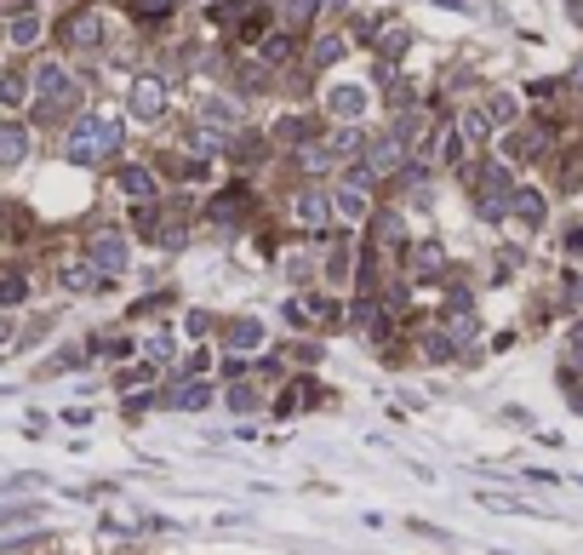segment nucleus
I'll use <instances>...</instances> for the list:
<instances>
[{"label": "nucleus", "instance_id": "nucleus-1", "mask_svg": "<svg viewBox=\"0 0 583 555\" xmlns=\"http://www.w3.org/2000/svg\"><path fill=\"white\" fill-rule=\"evenodd\" d=\"M63 155L74 166H109L120 155V120L109 115H81L74 120V132L63 138Z\"/></svg>", "mask_w": 583, "mask_h": 555}, {"label": "nucleus", "instance_id": "nucleus-2", "mask_svg": "<svg viewBox=\"0 0 583 555\" xmlns=\"http://www.w3.org/2000/svg\"><path fill=\"white\" fill-rule=\"evenodd\" d=\"M469 195H475V212H480V223H503L510 218V207H515V172L510 166H498V161H487V166H475L469 172Z\"/></svg>", "mask_w": 583, "mask_h": 555}, {"label": "nucleus", "instance_id": "nucleus-3", "mask_svg": "<svg viewBox=\"0 0 583 555\" xmlns=\"http://www.w3.org/2000/svg\"><path fill=\"white\" fill-rule=\"evenodd\" d=\"M81 104V86H74V74L63 63H40L35 69V115L40 120H58Z\"/></svg>", "mask_w": 583, "mask_h": 555}, {"label": "nucleus", "instance_id": "nucleus-4", "mask_svg": "<svg viewBox=\"0 0 583 555\" xmlns=\"http://www.w3.org/2000/svg\"><path fill=\"white\" fill-rule=\"evenodd\" d=\"M218 344H223V356H252V349L269 344V321L264 315H235V321L218 326Z\"/></svg>", "mask_w": 583, "mask_h": 555}, {"label": "nucleus", "instance_id": "nucleus-5", "mask_svg": "<svg viewBox=\"0 0 583 555\" xmlns=\"http://www.w3.org/2000/svg\"><path fill=\"white\" fill-rule=\"evenodd\" d=\"M86 264H97L104 275L132 269V241H126L120 230H97V235H86Z\"/></svg>", "mask_w": 583, "mask_h": 555}, {"label": "nucleus", "instance_id": "nucleus-6", "mask_svg": "<svg viewBox=\"0 0 583 555\" xmlns=\"http://www.w3.org/2000/svg\"><path fill=\"white\" fill-rule=\"evenodd\" d=\"M333 195L326 189H315V184H303L298 189V200H292V218H298V230H310V235H326L333 230Z\"/></svg>", "mask_w": 583, "mask_h": 555}, {"label": "nucleus", "instance_id": "nucleus-7", "mask_svg": "<svg viewBox=\"0 0 583 555\" xmlns=\"http://www.w3.org/2000/svg\"><path fill=\"white\" fill-rule=\"evenodd\" d=\"M361 166L372 172L377 184H384V178H395V172H407V143H400L395 132H389V138H377V143H366Z\"/></svg>", "mask_w": 583, "mask_h": 555}, {"label": "nucleus", "instance_id": "nucleus-8", "mask_svg": "<svg viewBox=\"0 0 583 555\" xmlns=\"http://www.w3.org/2000/svg\"><path fill=\"white\" fill-rule=\"evenodd\" d=\"M126 109H132L138 120H161L166 115V81L161 74H138L132 92H126Z\"/></svg>", "mask_w": 583, "mask_h": 555}, {"label": "nucleus", "instance_id": "nucleus-9", "mask_svg": "<svg viewBox=\"0 0 583 555\" xmlns=\"http://www.w3.org/2000/svg\"><path fill=\"white\" fill-rule=\"evenodd\" d=\"M269 384H264V378H235V384L230 390H223V407H230L235 418H252V413H264L269 407Z\"/></svg>", "mask_w": 583, "mask_h": 555}, {"label": "nucleus", "instance_id": "nucleus-10", "mask_svg": "<svg viewBox=\"0 0 583 555\" xmlns=\"http://www.w3.org/2000/svg\"><path fill=\"white\" fill-rule=\"evenodd\" d=\"M63 41L69 46H104V12H97V7H74L63 18Z\"/></svg>", "mask_w": 583, "mask_h": 555}, {"label": "nucleus", "instance_id": "nucleus-11", "mask_svg": "<svg viewBox=\"0 0 583 555\" xmlns=\"http://www.w3.org/2000/svg\"><path fill=\"white\" fill-rule=\"evenodd\" d=\"M400 264H407L412 281H441V275H446V246L441 241H418Z\"/></svg>", "mask_w": 583, "mask_h": 555}, {"label": "nucleus", "instance_id": "nucleus-12", "mask_svg": "<svg viewBox=\"0 0 583 555\" xmlns=\"http://www.w3.org/2000/svg\"><path fill=\"white\" fill-rule=\"evenodd\" d=\"M246 212H252V195H246L241 184H235V189H223V195L212 200V207H207V218L218 223V230H241Z\"/></svg>", "mask_w": 583, "mask_h": 555}, {"label": "nucleus", "instance_id": "nucleus-13", "mask_svg": "<svg viewBox=\"0 0 583 555\" xmlns=\"http://www.w3.org/2000/svg\"><path fill=\"white\" fill-rule=\"evenodd\" d=\"M544 218H549V200L544 189H515V207H510V223H521V230H544Z\"/></svg>", "mask_w": 583, "mask_h": 555}, {"label": "nucleus", "instance_id": "nucleus-14", "mask_svg": "<svg viewBox=\"0 0 583 555\" xmlns=\"http://www.w3.org/2000/svg\"><path fill=\"white\" fill-rule=\"evenodd\" d=\"M166 407H177V413H207V407H212V390L200 384V378H177V384L166 390Z\"/></svg>", "mask_w": 583, "mask_h": 555}, {"label": "nucleus", "instance_id": "nucleus-15", "mask_svg": "<svg viewBox=\"0 0 583 555\" xmlns=\"http://www.w3.org/2000/svg\"><path fill=\"white\" fill-rule=\"evenodd\" d=\"M120 195L132 207H155V172L149 166H120Z\"/></svg>", "mask_w": 583, "mask_h": 555}, {"label": "nucleus", "instance_id": "nucleus-16", "mask_svg": "<svg viewBox=\"0 0 583 555\" xmlns=\"http://www.w3.org/2000/svg\"><path fill=\"white\" fill-rule=\"evenodd\" d=\"M326 109H333L343 126H354L366 115V86H333V92H326Z\"/></svg>", "mask_w": 583, "mask_h": 555}, {"label": "nucleus", "instance_id": "nucleus-17", "mask_svg": "<svg viewBox=\"0 0 583 555\" xmlns=\"http://www.w3.org/2000/svg\"><path fill=\"white\" fill-rule=\"evenodd\" d=\"M510 161H538V155H549V132L544 126H521V132H510Z\"/></svg>", "mask_w": 583, "mask_h": 555}, {"label": "nucleus", "instance_id": "nucleus-18", "mask_svg": "<svg viewBox=\"0 0 583 555\" xmlns=\"http://www.w3.org/2000/svg\"><path fill=\"white\" fill-rule=\"evenodd\" d=\"M333 207H338L343 223H372V200H366V189H354V184L333 189Z\"/></svg>", "mask_w": 583, "mask_h": 555}, {"label": "nucleus", "instance_id": "nucleus-19", "mask_svg": "<svg viewBox=\"0 0 583 555\" xmlns=\"http://www.w3.org/2000/svg\"><path fill=\"white\" fill-rule=\"evenodd\" d=\"M310 401H315V384H310V378H292V384H287L281 395H275V401H269V413L292 418V413H303V407H310Z\"/></svg>", "mask_w": 583, "mask_h": 555}, {"label": "nucleus", "instance_id": "nucleus-20", "mask_svg": "<svg viewBox=\"0 0 583 555\" xmlns=\"http://www.w3.org/2000/svg\"><path fill=\"white\" fill-rule=\"evenodd\" d=\"M561 372H567V378H583V315H572L567 338H561Z\"/></svg>", "mask_w": 583, "mask_h": 555}, {"label": "nucleus", "instance_id": "nucleus-21", "mask_svg": "<svg viewBox=\"0 0 583 555\" xmlns=\"http://www.w3.org/2000/svg\"><path fill=\"white\" fill-rule=\"evenodd\" d=\"M23 155H30V132L18 120H0V166H18Z\"/></svg>", "mask_w": 583, "mask_h": 555}, {"label": "nucleus", "instance_id": "nucleus-22", "mask_svg": "<svg viewBox=\"0 0 583 555\" xmlns=\"http://www.w3.org/2000/svg\"><path fill=\"white\" fill-rule=\"evenodd\" d=\"M458 132H464V143H469V149H480V143L492 138V115L480 109V104H475V109H464V115H458Z\"/></svg>", "mask_w": 583, "mask_h": 555}, {"label": "nucleus", "instance_id": "nucleus-23", "mask_svg": "<svg viewBox=\"0 0 583 555\" xmlns=\"http://www.w3.org/2000/svg\"><path fill=\"white\" fill-rule=\"evenodd\" d=\"M58 281L69 292H97V287H104V269H97V264H69V269H58Z\"/></svg>", "mask_w": 583, "mask_h": 555}, {"label": "nucleus", "instance_id": "nucleus-24", "mask_svg": "<svg viewBox=\"0 0 583 555\" xmlns=\"http://www.w3.org/2000/svg\"><path fill=\"white\" fill-rule=\"evenodd\" d=\"M343 53H349V35H315V46H310V63H315V69H333Z\"/></svg>", "mask_w": 583, "mask_h": 555}, {"label": "nucleus", "instance_id": "nucleus-25", "mask_svg": "<svg viewBox=\"0 0 583 555\" xmlns=\"http://www.w3.org/2000/svg\"><path fill=\"white\" fill-rule=\"evenodd\" d=\"M320 7L326 0H281V23L287 30H310V23L320 18Z\"/></svg>", "mask_w": 583, "mask_h": 555}, {"label": "nucleus", "instance_id": "nucleus-26", "mask_svg": "<svg viewBox=\"0 0 583 555\" xmlns=\"http://www.w3.org/2000/svg\"><path fill=\"white\" fill-rule=\"evenodd\" d=\"M480 109L492 115V126H515V120H521V97H515V92H492Z\"/></svg>", "mask_w": 583, "mask_h": 555}, {"label": "nucleus", "instance_id": "nucleus-27", "mask_svg": "<svg viewBox=\"0 0 583 555\" xmlns=\"http://www.w3.org/2000/svg\"><path fill=\"white\" fill-rule=\"evenodd\" d=\"M7 35H12V46H35V41H40V18H35V12H12Z\"/></svg>", "mask_w": 583, "mask_h": 555}, {"label": "nucleus", "instance_id": "nucleus-28", "mask_svg": "<svg viewBox=\"0 0 583 555\" xmlns=\"http://www.w3.org/2000/svg\"><path fill=\"white\" fill-rule=\"evenodd\" d=\"M30 298V275L23 269H0V304H23Z\"/></svg>", "mask_w": 583, "mask_h": 555}, {"label": "nucleus", "instance_id": "nucleus-29", "mask_svg": "<svg viewBox=\"0 0 583 555\" xmlns=\"http://www.w3.org/2000/svg\"><path fill=\"white\" fill-rule=\"evenodd\" d=\"M132 7V18H143V23H161L166 12H177V0H126Z\"/></svg>", "mask_w": 583, "mask_h": 555}, {"label": "nucleus", "instance_id": "nucleus-30", "mask_svg": "<svg viewBox=\"0 0 583 555\" xmlns=\"http://www.w3.org/2000/svg\"><path fill=\"white\" fill-rule=\"evenodd\" d=\"M377 46H384V58H395V53H407L412 46V30H400V23H389L384 35H377Z\"/></svg>", "mask_w": 583, "mask_h": 555}, {"label": "nucleus", "instance_id": "nucleus-31", "mask_svg": "<svg viewBox=\"0 0 583 555\" xmlns=\"http://www.w3.org/2000/svg\"><path fill=\"white\" fill-rule=\"evenodd\" d=\"M561 304L572 315H583V269H567V287H561Z\"/></svg>", "mask_w": 583, "mask_h": 555}, {"label": "nucleus", "instance_id": "nucleus-32", "mask_svg": "<svg viewBox=\"0 0 583 555\" xmlns=\"http://www.w3.org/2000/svg\"><path fill=\"white\" fill-rule=\"evenodd\" d=\"M287 53H292V35H269L258 58H264V69H275V63H287Z\"/></svg>", "mask_w": 583, "mask_h": 555}, {"label": "nucleus", "instance_id": "nucleus-33", "mask_svg": "<svg viewBox=\"0 0 583 555\" xmlns=\"http://www.w3.org/2000/svg\"><path fill=\"white\" fill-rule=\"evenodd\" d=\"M207 120H218V126H235V120H241V104H230V97H212V104H207Z\"/></svg>", "mask_w": 583, "mask_h": 555}, {"label": "nucleus", "instance_id": "nucleus-34", "mask_svg": "<svg viewBox=\"0 0 583 555\" xmlns=\"http://www.w3.org/2000/svg\"><path fill=\"white\" fill-rule=\"evenodd\" d=\"M23 92H30V81H23L18 69H12V74H0V97H7V104H23Z\"/></svg>", "mask_w": 583, "mask_h": 555}, {"label": "nucleus", "instance_id": "nucleus-35", "mask_svg": "<svg viewBox=\"0 0 583 555\" xmlns=\"http://www.w3.org/2000/svg\"><path fill=\"white\" fill-rule=\"evenodd\" d=\"M212 333H218L212 310H189V338H212Z\"/></svg>", "mask_w": 583, "mask_h": 555}, {"label": "nucleus", "instance_id": "nucleus-36", "mask_svg": "<svg viewBox=\"0 0 583 555\" xmlns=\"http://www.w3.org/2000/svg\"><path fill=\"white\" fill-rule=\"evenodd\" d=\"M166 356H172V333H155V338H149V367L166 361Z\"/></svg>", "mask_w": 583, "mask_h": 555}, {"label": "nucleus", "instance_id": "nucleus-37", "mask_svg": "<svg viewBox=\"0 0 583 555\" xmlns=\"http://www.w3.org/2000/svg\"><path fill=\"white\" fill-rule=\"evenodd\" d=\"M212 367V356H207V349H195V356L184 361V378H200V372H207Z\"/></svg>", "mask_w": 583, "mask_h": 555}, {"label": "nucleus", "instance_id": "nucleus-38", "mask_svg": "<svg viewBox=\"0 0 583 555\" xmlns=\"http://www.w3.org/2000/svg\"><path fill=\"white\" fill-rule=\"evenodd\" d=\"M567 258H583V230H567Z\"/></svg>", "mask_w": 583, "mask_h": 555}, {"label": "nucleus", "instance_id": "nucleus-39", "mask_svg": "<svg viewBox=\"0 0 583 555\" xmlns=\"http://www.w3.org/2000/svg\"><path fill=\"white\" fill-rule=\"evenodd\" d=\"M567 86H572V92H583V63H578V69L567 74Z\"/></svg>", "mask_w": 583, "mask_h": 555}, {"label": "nucleus", "instance_id": "nucleus-40", "mask_svg": "<svg viewBox=\"0 0 583 555\" xmlns=\"http://www.w3.org/2000/svg\"><path fill=\"white\" fill-rule=\"evenodd\" d=\"M567 12H572V23H578V30H583V0H572V7H567Z\"/></svg>", "mask_w": 583, "mask_h": 555}, {"label": "nucleus", "instance_id": "nucleus-41", "mask_svg": "<svg viewBox=\"0 0 583 555\" xmlns=\"http://www.w3.org/2000/svg\"><path fill=\"white\" fill-rule=\"evenodd\" d=\"M7 338H12V321H7V315H0V344H7Z\"/></svg>", "mask_w": 583, "mask_h": 555}]
</instances>
